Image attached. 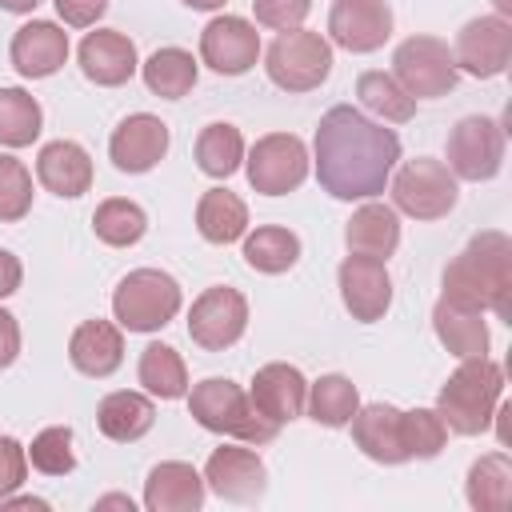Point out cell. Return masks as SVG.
Masks as SVG:
<instances>
[{
    "instance_id": "obj_1",
    "label": "cell",
    "mask_w": 512,
    "mask_h": 512,
    "mask_svg": "<svg viewBox=\"0 0 512 512\" xmlns=\"http://www.w3.org/2000/svg\"><path fill=\"white\" fill-rule=\"evenodd\" d=\"M312 148H316V180L336 200L380 196L400 160V136L368 120L352 104H336L320 116Z\"/></svg>"
},
{
    "instance_id": "obj_2",
    "label": "cell",
    "mask_w": 512,
    "mask_h": 512,
    "mask_svg": "<svg viewBox=\"0 0 512 512\" xmlns=\"http://www.w3.org/2000/svg\"><path fill=\"white\" fill-rule=\"evenodd\" d=\"M444 296L472 304V308H488L496 316H512V240L496 228L476 232L460 256H452V264L444 268Z\"/></svg>"
},
{
    "instance_id": "obj_3",
    "label": "cell",
    "mask_w": 512,
    "mask_h": 512,
    "mask_svg": "<svg viewBox=\"0 0 512 512\" xmlns=\"http://www.w3.org/2000/svg\"><path fill=\"white\" fill-rule=\"evenodd\" d=\"M504 396V368L488 356H468L448 376V384L436 396V412L448 432L456 436H480Z\"/></svg>"
},
{
    "instance_id": "obj_4",
    "label": "cell",
    "mask_w": 512,
    "mask_h": 512,
    "mask_svg": "<svg viewBox=\"0 0 512 512\" xmlns=\"http://www.w3.org/2000/svg\"><path fill=\"white\" fill-rule=\"evenodd\" d=\"M188 412H192V420H196L200 428L220 432V436H236V440H244V444H268V440H276V432H280L272 420H264V416L252 408L248 392H244L240 384L224 380V376H208V380L192 384V392H188Z\"/></svg>"
},
{
    "instance_id": "obj_5",
    "label": "cell",
    "mask_w": 512,
    "mask_h": 512,
    "mask_svg": "<svg viewBox=\"0 0 512 512\" xmlns=\"http://www.w3.org/2000/svg\"><path fill=\"white\" fill-rule=\"evenodd\" d=\"M180 304H184V296H180L176 276H168L160 268H136L112 292L116 324L128 332H160L180 312Z\"/></svg>"
},
{
    "instance_id": "obj_6",
    "label": "cell",
    "mask_w": 512,
    "mask_h": 512,
    "mask_svg": "<svg viewBox=\"0 0 512 512\" xmlns=\"http://www.w3.org/2000/svg\"><path fill=\"white\" fill-rule=\"evenodd\" d=\"M264 68H268V80L276 88H284V92H312L332 72V44L320 32L288 28V32H280L268 44Z\"/></svg>"
},
{
    "instance_id": "obj_7",
    "label": "cell",
    "mask_w": 512,
    "mask_h": 512,
    "mask_svg": "<svg viewBox=\"0 0 512 512\" xmlns=\"http://www.w3.org/2000/svg\"><path fill=\"white\" fill-rule=\"evenodd\" d=\"M392 80L412 100H436L448 96L460 80V68L452 60V48L436 36H408L392 52Z\"/></svg>"
},
{
    "instance_id": "obj_8",
    "label": "cell",
    "mask_w": 512,
    "mask_h": 512,
    "mask_svg": "<svg viewBox=\"0 0 512 512\" xmlns=\"http://www.w3.org/2000/svg\"><path fill=\"white\" fill-rule=\"evenodd\" d=\"M460 188L444 160L416 156L392 176V208H400L412 220H440L456 208Z\"/></svg>"
},
{
    "instance_id": "obj_9",
    "label": "cell",
    "mask_w": 512,
    "mask_h": 512,
    "mask_svg": "<svg viewBox=\"0 0 512 512\" xmlns=\"http://www.w3.org/2000/svg\"><path fill=\"white\" fill-rule=\"evenodd\" d=\"M308 176V148L292 132H268L248 152V184L264 196L296 192Z\"/></svg>"
},
{
    "instance_id": "obj_10",
    "label": "cell",
    "mask_w": 512,
    "mask_h": 512,
    "mask_svg": "<svg viewBox=\"0 0 512 512\" xmlns=\"http://www.w3.org/2000/svg\"><path fill=\"white\" fill-rule=\"evenodd\" d=\"M248 328V300L228 288V284H216V288H204L196 300H192V312H188V336L192 344H200L204 352H224L232 348Z\"/></svg>"
},
{
    "instance_id": "obj_11",
    "label": "cell",
    "mask_w": 512,
    "mask_h": 512,
    "mask_svg": "<svg viewBox=\"0 0 512 512\" xmlns=\"http://www.w3.org/2000/svg\"><path fill=\"white\" fill-rule=\"evenodd\" d=\"M504 164V128L492 116H464L448 132V168L456 180H492Z\"/></svg>"
},
{
    "instance_id": "obj_12",
    "label": "cell",
    "mask_w": 512,
    "mask_h": 512,
    "mask_svg": "<svg viewBox=\"0 0 512 512\" xmlns=\"http://www.w3.org/2000/svg\"><path fill=\"white\" fill-rule=\"evenodd\" d=\"M452 60L460 72L476 76V80H492L508 68L512 60V24L504 16H476L460 28Z\"/></svg>"
},
{
    "instance_id": "obj_13",
    "label": "cell",
    "mask_w": 512,
    "mask_h": 512,
    "mask_svg": "<svg viewBox=\"0 0 512 512\" xmlns=\"http://www.w3.org/2000/svg\"><path fill=\"white\" fill-rule=\"evenodd\" d=\"M204 484L220 496V500H232V504H256L268 488V468L264 460L252 452V448H240V444H224L208 456L204 464Z\"/></svg>"
},
{
    "instance_id": "obj_14",
    "label": "cell",
    "mask_w": 512,
    "mask_h": 512,
    "mask_svg": "<svg viewBox=\"0 0 512 512\" xmlns=\"http://www.w3.org/2000/svg\"><path fill=\"white\" fill-rule=\"evenodd\" d=\"M260 56V32L244 16H216L200 32V60L220 76H240Z\"/></svg>"
},
{
    "instance_id": "obj_15",
    "label": "cell",
    "mask_w": 512,
    "mask_h": 512,
    "mask_svg": "<svg viewBox=\"0 0 512 512\" xmlns=\"http://www.w3.org/2000/svg\"><path fill=\"white\" fill-rule=\"evenodd\" d=\"M336 276H340V300L352 312V320L372 324V320H380L388 312V304H392V276H388L384 260L348 252Z\"/></svg>"
},
{
    "instance_id": "obj_16",
    "label": "cell",
    "mask_w": 512,
    "mask_h": 512,
    "mask_svg": "<svg viewBox=\"0 0 512 512\" xmlns=\"http://www.w3.org/2000/svg\"><path fill=\"white\" fill-rule=\"evenodd\" d=\"M328 36L344 52H376L392 36V8L384 0H332Z\"/></svg>"
},
{
    "instance_id": "obj_17",
    "label": "cell",
    "mask_w": 512,
    "mask_h": 512,
    "mask_svg": "<svg viewBox=\"0 0 512 512\" xmlns=\"http://www.w3.org/2000/svg\"><path fill=\"white\" fill-rule=\"evenodd\" d=\"M164 152H168V124H164L160 116H152V112H132V116H124V120L116 124L112 140H108L112 164H116L120 172H132V176L156 168V164L164 160Z\"/></svg>"
},
{
    "instance_id": "obj_18",
    "label": "cell",
    "mask_w": 512,
    "mask_h": 512,
    "mask_svg": "<svg viewBox=\"0 0 512 512\" xmlns=\"http://www.w3.org/2000/svg\"><path fill=\"white\" fill-rule=\"evenodd\" d=\"M248 400H252V408H256L264 420H272V424L280 428V424H292V420L304 412L308 380H304L300 368L276 360V364H264V368L256 372Z\"/></svg>"
},
{
    "instance_id": "obj_19",
    "label": "cell",
    "mask_w": 512,
    "mask_h": 512,
    "mask_svg": "<svg viewBox=\"0 0 512 512\" xmlns=\"http://www.w3.org/2000/svg\"><path fill=\"white\" fill-rule=\"evenodd\" d=\"M140 68L136 44L116 28H96L80 40V72L100 88H120Z\"/></svg>"
},
{
    "instance_id": "obj_20",
    "label": "cell",
    "mask_w": 512,
    "mask_h": 512,
    "mask_svg": "<svg viewBox=\"0 0 512 512\" xmlns=\"http://www.w3.org/2000/svg\"><path fill=\"white\" fill-rule=\"evenodd\" d=\"M8 56H12V68L20 76L44 80V76L60 72L64 60H68V32L60 24H52V20H32V24L16 28Z\"/></svg>"
},
{
    "instance_id": "obj_21",
    "label": "cell",
    "mask_w": 512,
    "mask_h": 512,
    "mask_svg": "<svg viewBox=\"0 0 512 512\" xmlns=\"http://www.w3.org/2000/svg\"><path fill=\"white\" fill-rule=\"evenodd\" d=\"M400 416L404 412L392 408V404L356 408V416L348 420L356 448L368 460H376V464H404L408 460V448H404V424H400Z\"/></svg>"
},
{
    "instance_id": "obj_22",
    "label": "cell",
    "mask_w": 512,
    "mask_h": 512,
    "mask_svg": "<svg viewBox=\"0 0 512 512\" xmlns=\"http://www.w3.org/2000/svg\"><path fill=\"white\" fill-rule=\"evenodd\" d=\"M148 512H200L204 508V476L184 460H164L144 480Z\"/></svg>"
},
{
    "instance_id": "obj_23",
    "label": "cell",
    "mask_w": 512,
    "mask_h": 512,
    "mask_svg": "<svg viewBox=\"0 0 512 512\" xmlns=\"http://www.w3.org/2000/svg\"><path fill=\"white\" fill-rule=\"evenodd\" d=\"M68 360L76 372L104 380L124 364V336L112 320H84L68 340Z\"/></svg>"
},
{
    "instance_id": "obj_24",
    "label": "cell",
    "mask_w": 512,
    "mask_h": 512,
    "mask_svg": "<svg viewBox=\"0 0 512 512\" xmlns=\"http://www.w3.org/2000/svg\"><path fill=\"white\" fill-rule=\"evenodd\" d=\"M36 180L56 196L76 200L92 188V160L76 140H52L36 156Z\"/></svg>"
},
{
    "instance_id": "obj_25",
    "label": "cell",
    "mask_w": 512,
    "mask_h": 512,
    "mask_svg": "<svg viewBox=\"0 0 512 512\" xmlns=\"http://www.w3.org/2000/svg\"><path fill=\"white\" fill-rule=\"evenodd\" d=\"M432 328H436L440 344H444L456 360L488 356V324H484L480 308L460 304V300H452V296H440L436 308H432Z\"/></svg>"
},
{
    "instance_id": "obj_26",
    "label": "cell",
    "mask_w": 512,
    "mask_h": 512,
    "mask_svg": "<svg viewBox=\"0 0 512 512\" xmlns=\"http://www.w3.org/2000/svg\"><path fill=\"white\" fill-rule=\"evenodd\" d=\"M344 244L348 252L356 256H372V260H388L400 244V220H396V208L392 204H360L344 228Z\"/></svg>"
},
{
    "instance_id": "obj_27",
    "label": "cell",
    "mask_w": 512,
    "mask_h": 512,
    "mask_svg": "<svg viewBox=\"0 0 512 512\" xmlns=\"http://www.w3.org/2000/svg\"><path fill=\"white\" fill-rule=\"evenodd\" d=\"M152 420H156V408H152V400L144 396V392H108L104 400H100V408H96V428L108 436V440H116V444H132V440H140L148 428H152Z\"/></svg>"
},
{
    "instance_id": "obj_28",
    "label": "cell",
    "mask_w": 512,
    "mask_h": 512,
    "mask_svg": "<svg viewBox=\"0 0 512 512\" xmlns=\"http://www.w3.org/2000/svg\"><path fill=\"white\" fill-rule=\"evenodd\" d=\"M196 228L208 244H232L248 232V204L228 188H208L196 204Z\"/></svg>"
},
{
    "instance_id": "obj_29",
    "label": "cell",
    "mask_w": 512,
    "mask_h": 512,
    "mask_svg": "<svg viewBox=\"0 0 512 512\" xmlns=\"http://www.w3.org/2000/svg\"><path fill=\"white\" fill-rule=\"evenodd\" d=\"M468 504L476 512H504L512 504V464L504 452H488L468 468Z\"/></svg>"
},
{
    "instance_id": "obj_30",
    "label": "cell",
    "mask_w": 512,
    "mask_h": 512,
    "mask_svg": "<svg viewBox=\"0 0 512 512\" xmlns=\"http://www.w3.org/2000/svg\"><path fill=\"white\" fill-rule=\"evenodd\" d=\"M304 408H308V416H312L316 424H324V428H344V424L356 416V408H360V392H356V384H352L348 376L328 372V376H320L316 384H308Z\"/></svg>"
},
{
    "instance_id": "obj_31",
    "label": "cell",
    "mask_w": 512,
    "mask_h": 512,
    "mask_svg": "<svg viewBox=\"0 0 512 512\" xmlns=\"http://www.w3.org/2000/svg\"><path fill=\"white\" fill-rule=\"evenodd\" d=\"M140 72H144L148 92H156L164 100H180L196 88V60L184 48H156Z\"/></svg>"
},
{
    "instance_id": "obj_32",
    "label": "cell",
    "mask_w": 512,
    "mask_h": 512,
    "mask_svg": "<svg viewBox=\"0 0 512 512\" xmlns=\"http://www.w3.org/2000/svg\"><path fill=\"white\" fill-rule=\"evenodd\" d=\"M240 160H244V136H240L236 124L216 120V124H208V128L196 136V164H200L204 176L228 180V176L240 168Z\"/></svg>"
},
{
    "instance_id": "obj_33",
    "label": "cell",
    "mask_w": 512,
    "mask_h": 512,
    "mask_svg": "<svg viewBox=\"0 0 512 512\" xmlns=\"http://www.w3.org/2000/svg\"><path fill=\"white\" fill-rule=\"evenodd\" d=\"M244 260L256 272L280 276V272H288L300 260V236L280 228V224H264L252 236H244Z\"/></svg>"
},
{
    "instance_id": "obj_34",
    "label": "cell",
    "mask_w": 512,
    "mask_h": 512,
    "mask_svg": "<svg viewBox=\"0 0 512 512\" xmlns=\"http://www.w3.org/2000/svg\"><path fill=\"white\" fill-rule=\"evenodd\" d=\"M140 384L160 396V400H180L188 396V368L180 360V352L172 344H148L140 352Z\"/></svg>"
},
{
    "instance_id": "obj_35",
    "label": "cell",
    "mask_w": 512,
    "mask_h": 512,
    "mask_svg": "<svg viewBox=\"0 0 512 512\" xmlns=\"http://www.w3.org/2000/svg\"><path fill=\"white\" fill-rule=\"evenodd\" d=\"M92 232H96L104 244H112V248H132V244L148 232V216H144L140 204H132V200H124V196H112V200H104V204L92 212Z\"/></svg>"
},
{
    "instance_id": "obj_36",
    "label": "cell",
    "mask_w": 512,
    "mask_h": 512,
    "mask_svg": "<svg viewBox=\"0 0 512 512\" xmlns=\"http://www.w3.org/2000/svg\"><path fill=\"white\" fill-rule=\"evenodd\" d=\"M44 112L36 104V96H28L24 88H0V144L4 148H24L40 136Z\"/></svg>"
},
{
    "instance_id": "obj_37",
    "label": "cell",
    "mask_w": 512,
    "mask_h": 512,
    "mask_svg": "<svg viewBox=\"0 0 512 512\" xmlns=\"http://www.w3.org/2000/svg\"><path fill=\"white\" fill-rule=\"evenodd\" d=\"M356 96H360V104H364L368 112H376L380 120H392V124H404V120H412V112H416V100H412L388 72H364V76L356 80Z\"/></svg>"
},
{
    "instance_id": "obj_38",
    "label": "cell",
    "mask_w": 512,
    "mask_h": 512,
    "mask_svg": "<svg viewBox=\"0 0 512 512\" xmlns=\"http://www.w3.org/2000/svg\"><path fill=\"white\" fill-rule=\"evenodd\" d=\"M404 424V448H408V460H432L440 456L444 440H448V428L440 420L436 408H412L400 416Z\"/></svg>"
},
{
    "instance_id": "obj_39",
    "label": "cell",
    "mask_w": 512,
    "mask_h": 512,
    "mask_svg": "<svg viewBox=\"0 0 512 512\" xmlns=\"http://www.w3.org/2000/svg\"><path fill=\"white\" fill-rule=\"evenodd\" d=\"M32 468L44 472V476H68L76 468V452H72V428L64 424H52L44 432H36L32 448H24Z\"/></svg>"
},
{
    "instance_id": "obj_40",
    "label": "cell",
    "mask_w": 512,
    "mask_h": 512,
    "mask_svg": "<svg viewBox=\"0 0 512 512\" xmlns=\"http://www.w3.org/2000/svg\"><path fill=\"white\" fill-rule=\"evenodd\" d=\"M32 208V176L16 156H0V220L16 224Z\"/></svg>"
},
{
    "instance_id": "obj_41",
    "label": "cell",
    "mask_w": 512,
    "mask_h": 512,
    "mask_svg": "<svg viewBox=\"0 0 512 512\" xmlns=\"http://www.w3.org/2000/svg\"><path fill=\"white\" fill-rule=\"evenodd\" d=\"M312 0H252V12L264 28H276V32H288V28H300L304 16H308Z\"/></svg>"
},
{
    "instance_id": "obj_42",
    "label": "cell",
    "mask_w": 512,
    "mask_h": 512,
    "mask_svg": "<svg viewBox=\"0 0 512 512\" xmlns=\"http://www.w3.org/2000/svg\"><path fill=\"white\" fill-rule=\"evenodd\" d=\"M28 476V452L20 440L12 436H0V500L12 496Z\"/></svg>"
},
{
    "instance_id": "obj_43",
    "label": "cell",
    "mask_w": 512,
    "mask_h": 512,
    "mask_svg": "<svg viewBox=\"0 0 512 512\" xmlns=\"http://www.w3.org/2000/svg\"><path fill=\"white\" fill-rule=\"evenodd\" d=\"M52 4H56L60 20L72 28H92L108 8V0H52Z\"/></svg>"
},
{
    "instance_id": "obj_44",
    "label": "cell",
    "mask_w": 512,
    "mask_h": 512,
    "mask_svg": "<svg viewBox=\"0 0 512 512\" xmlns=\"http://www.w3.org/2000/svg\"><path fill=\"white\" fill-rule=\"evenodd\" d=\"M20 356V324L8 308H0V368H8Z\"/></svg>"
},
{
    "instance_id": "obj_45",
    "label": "cell",
    "mask_w": 512,
    "mask_h": 512,
    "mask_svg": "<svg viewBox=\"0 0 512 512\" xmlns=\"http://www.w3.org/2000/svg\"><path fill=\"white\" fill-rule=\"evenodd\" d=\"M20 280H24L20 260H16L8 248H0V300H4V296H12V292L20 288Z\"/></svg>"
},
{
    "instance_id": "obj_46",
    "label": "cell",
    "mask_w": 512,
    "mask_h": 512,
    "mask_svg": "<svg viewBox=\"0 0 512 512\" xmlns=\"http://www.w3.org/2000/svg\"><path fill=\"white\" fill-rule=\"evenodd\" d=\"M36 4H40V0H0L4 12H32Z\"/></svg>"
},
{
    "instance_id": "obj_47",
    "label": "cell",
    "mask_w": 512,
    "mask_h": 512,
    "mask_svg": "<svg viewBox=\"0 0 512 512\" xmlns=\"http://www.w3.org/2000/svg\"><path fill=\"white\" fill-rule=\"evenodd\" d=\"M96 508H128L132 512V500L128 496H104V500H96Z\"/></svg>"
},
{
    "instance_id": "obj_48",
    "label": "cell",
    "mask_w": 512,
    "mask_h": 512,
    "mask_svg": "<svg viewBox=\"0 0 512 512\" xmlns=\"http://www.w3.org/2000/svg\"><path fill=\"white\" fill-rule=\"evenodd\" d=\"M188 8H196V12H212V8H224L228 0H184Z\"/></svg>"
}]
</instances>
